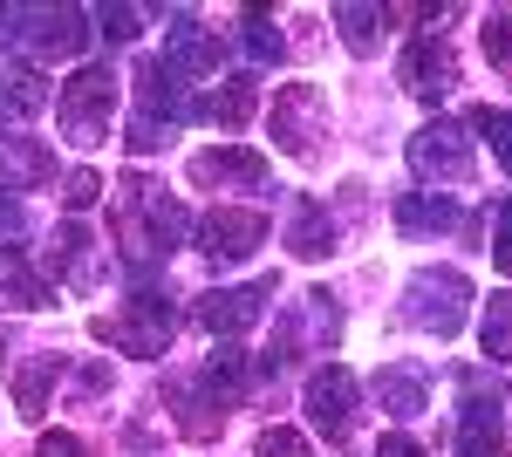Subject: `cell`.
<instances>
[{"mask_svg": "<svg viewBox=\"0 0 512 457\" xmlns=\"http://www.w3.org/2000/svg\"><path fill=\"white\" fill-rule=\"evenodd\" d=\"M396 226L403 232H444V226H458V212H451V198H396Z\"/></svg>", "mask_w": 512, "mask_h": 457, "instance_id": "cell-19", "label": "cell"}, {"mask_svg": "<svg viewBox=\"0 0 512 457\" xmlns=\"http://www.w3.org/2000/svg\"><path fill=\"white\" fill-rule=\"evenodd\" d=\"M253 457H308V437H301V430H287V423H274V430H260Z\"/></svg>", "mask_w": 512, "mask_h": 457, "instance_id": "cell-25", "label": "cell"}, {"mask_svg": "<svg viewBox=\"0 0 512 457\" xmlns=\"http://www.w3.org/2000/svg\"><path fill=\"white\" fill-rule=\"evenodd\" d=\"M137 103H144L137 116H151V123H158V110L171 116L178 110V76H171L164 62H144V69H137Z\"/></svg>", "mask_w": 512, "mask_h": 457, "instance_id": "cell-18", "label": "cell"}, {"mask_svg": "<svg viewBox=\"0 0 512 457\" xmlns=\"http://www.w3.org/2000/svg\"><path fill=\"white\" fill-rule=\"evenodd\" d=\"M260 301H274V280H260V287H219V294L198 301V328H212V335H239V328L260 321Z\"/></svg>", "mask_w": 512, "mask_h": 457, "instance_id": "cell-9", "label": "cell"}, {"mask_svg": "<svg viewBox=\"0 0 512 457\" xmlns=\"http://www.w3.org/2000/svg\"><path fill=\"white\" fill-rule=\"evenodd\" d=\"M192 110L205 116V123H219V130H239V123L253 116V82H246V76H233L226 89H212V96H198Z\"/></svg>", "mask_w": 512, "mask_h": 457, "instance_id": "cell-15", "label": "cell"}, {"mask_svg": "<svg viewBox=\"0 0 512 457\" xmlns=\"http://www.w3.org/2000/svg\"><path fill=\"white\" fill-rule=\"evenodd\" d=\"M96 21H103V35H110V41H130V35H137V14H130V7H103Z\"/></svg>", "mask_w": 512, "mask_h": 457, "instance_id": "cell-30", "label": "cell"}, {"mask_svg": "<svg viewBox=\"0 0 512 457\" xmlns=\"http://www.w3.org/2000/svg\"><path fill=\"white\" fill-rule=\"evenodd\" d=\"M62 376V362L55 355H41V362H28L21 376H14V403H21V417H41V403H48V382Z\"/></svg>", "mask_w": 512, "mask_h": 457, "instance_id": "cell-20", "label": "cell"}, {"mask_svg": "<svg viewBox=\"0 0 512 457\" xmlns=\"http://www.w3.org/2000/svg\"><path fill=\"white\" fill-rule=\"evenodd\" d=\"M48 103H55V89H48L35 69H7V76H0V110L35 116V110H48Z\"/></svg>", "mask_w": 512, "mask_h": 457, "instance_id": "cell-17", "label": "cell"}, {"mask_svg": "<svg viewBox=\"0 0 512 457\" xmlns=\"http://www.w3.org/2000/svg\"><path fill=\"white\" fill-rule=\"evenodd\" d=\"M465 301H472L465 273H417V280H410V321L431 328V335H458Z\"/></svg>", "mask_w": 512, "mask_h": 457, "instance_id": "cell-4", "label": "cell"}, {"mask_svg": "<svg viewBox=\"0 0 512 457\" xmlns=\"http://www.w3.org/2000/svg\"><path fill=\"white\" fill-rule=\"evenodd\" d=\"M192 185H246V191H260V185H267V157L246 151V144L198 151V157H192Z\"/></svg>", "mask_w": 512, "mask_h": 457, "instance_id": "cell-11", "label": "cell"}, {"mask_svg": "<svg viewBox=\"0 0 512 457\" xmlns=\"http://www.w3.org/2000/svg\"><path fill=\"white\" fill-rule=\"evenodd\" d=\"M158 62L171 69V76H178V69H219V41L205 35L192 14H178V28H171V48H164Z\"/></svg>", "mask_w": 512, "mask_h": 457, "instance_id": "cell-13", "label": "cell"}, {"mask_svg": "<svg viewBox=\"0 0 512 457\" xmlns=\"http://www.w3.org/2000/svg\"><path fill=\"white\" fill-rule=\"evenodd\" d=\"M21 226V212H14V205H0V232H14Z\"/></svg>", "mask_w": 512, "mask_h": 457, "instance_id": "cell-34", "label": "cell"}, {"mask_svg": "<svg viewBox=\"0 0 512 457\" xmlns=\"http://www.w3.org/2000/svg\"><path fill=\"white\" fill-rule=\"evenodd\" d=\"M396 82L410 89V96H424V103H437L451 82H458V62H451V41L444 35H424L403 48V62H396Z\"/></svg>", "mask_w": 512, "mask_h": 457, "instance_id": "cell-6", "label": "cell"}, {"mask_svg": "<svg viewBox=\"0 0 512 457\" xmlns=\"http://www.w3.org/2000/svg\"><path fill=\"white\" fill-rule=\"evenodd\" d=\"M410 164H417L424 178L465 185V178H472V137H465L458 123H424V130L410 137Z\"/></svg>", "mask_w": 512, "mask_h": 457, "instance_id": "cell-5", "label": "cell"}, {"mask_svg": "<svg viewBox=\"0 0 512 457\" xmlns=\"http://www.w3.org/2000/svg\"><path fill=\"white\" fill-rule=\"evenodd\" d=\"M35 457H96V451L82 444L76 430H48V437H41V451H35Z\"/></svg>", "mask_w": 512, "mask_h": 457, "instance_id": "cell-28", "label": "cell"}, {"mask_svg": "<svg viewBox=\"0 0 512 457\" xmlns=\"http://www.w3.org/2000/svg\"><path fill=\"white\" fill-rule=\"evenodd\" d=\"M198 239H205L212 260H246V253L267 239V212H253V205H219V212L198 226Z\"/></svg>", "mask_w": 512, "mask_h": 457, "instance_id": "cell-7", "label": "cell"}, {"mask_svg": "<svg viewBox=\"0 0 512 457\" xmlns=\"http://www.w3.org/2000/svg\"><path fill=\"white\" fill-rule=\"evenodd\" d=\"M472 123L485 130V137H492V151H499V164L512 171V110H478Z\"/></svg>", "mask_w": 512, "mask_h": 457, "instance_id": "cell-26", "label": "cell"}, {"mask_svg": "<svg viewBox=\"0 0 512 457\" xmlns=\"http://www.w3.org/2000/svg\"><path fill=\"white\" fill-rule=\"evenodd\" d=\"M308 417H315V430H328V437H349V423H355V376L342 369V362H328V369L308 382Z\"/></svg>", "mask_w": 512, "mask_h": 457, "instance_id": "cell-8", "label": "cell"}, {"mask_svg": "<svg viewBox=\"0 0 512 457\" xmlns=\"http://www.w3.org/2000/svg\"><path fill=\"white\" fill-rule=\"evenodd\" d=\"M335 21H349V48H369V21H383V7H335Z\"/></svg>", "mask_w": 512, "mask_h": 457, "instance_id": "cell-27", "label": "cell"}, {"mask_svg": "<svg viewBox=\"0 0 512 457\" xmlns=\"http://www.w3.org/2000/svg\"><path fill=\"white\" fill-rule=\"evenodd\" d=\"M485 55H492L499 76H512V7H499V14L485 21Z\"/></svg>", "mask_w": 512, "mask_h": 457, "instance_id": "cell-23", "label": "cell"}, {"mask_svg": "<svg viewBox=\"0 0 512 457\" xmlns=\"http://www.w3.org/2000/svg\"><path fill=\"white\" fill-rule=\"evenodd\" d=\"M492 260H499V267L512 273V198L499 205V239H492Z\"/></svg>", "mask_w": 512, "mask_h": 457, "instance_id": "cell-32", "label": "cell"}, {"mask_svg": "<svg viewBox=\"0 0 512 457\" xmlns=\"http://www.w3.org/2000/svg\"><path fill=\"white\" fill-rule=\"evenodd\" d=\"M246 21H253V28H246V48H253L260 62H280V35L267 28V21H260V14H246Z\"/></svg>", "mask_w": 512, "mask_h": 457, "instance_id": "cell-29", "label": "cell"}, {"mask_svg": "<svg viewBox=\"0 0 512 457\" xmlns=\"http://www.w3.org/2000/svg\"><path fill=\"white\" fill-rule=\"evenodd\" d=\"M110 110H117V76L110 69H76L55 96V116L69 130V144H103L110 137Z\"/></svg>", "mask_w": 512, "mask_h": 457, "instance_id": "cell-1", "label": "cell"}, {"mask_svg": "<svg viewBox=\"0 0 512 457\" xmlns=\"http://www.w3.org/2000/svg\"><path fill=\"white\" fill-rule=\"evenodd\" d=\"M451 457H506V430H499V396L465 389V417H458V451Z\"/></svg>", "mask_w": 512, "mask_h": 457, "instance_id": "cell-10", "label": "cell"}, {"mask_svg": "<svg viewBox=\"0 0 512 457\" xmlns=\"http://www.w3.org/2000/svg\"><path fill=\"white\" fill-rule=\"evenodd\" d=\"M96 342L123 348V355H164V342H171V301H158V294L123 301L117 314L96 321Z\"/></svg>", "mask_w": 512, "mask_h": 457, "instance_id": "cell-2", "label": "cell"}, {"mask_svg": "<svg viewBox=\"0 0 512 457\" xmlns=\"http://www.w3.org/2000/svg\"><path fill=\"white\" fill-rule=\"evenodd\" d=\"M376 396L390 403V417H417L431 396H424V376H410V369H390V376H376Z\"/></svg>", "mask_w": 512, "mask_h": 457, "instance_id": "cell-21", "label": "cell"}, {"mask_svg": "<svg viewBox=\"0 0 512 457\" xmlns=\"http://www.w3.org/2000/svg\"><path fill=\"white\" fill-rule=\"evenodd\" d=\"M21 14L35 21V28H28V41H35L41 55H76V48H82V35H89L76 7H21Z\"/></svg>", "mask_w": 512, "mask_h": 457, "instance_id": "cell-12", "label": "cell"}, {"mask_svg": "<svg viewBox=\"0 0 512 457\" xmlns=\"http://www.w3.org/2000/svg\"><path fill=\"white\" fill-rule=\"evenodd\" d=\"M287 246H294L301 260H321V253L335 246V226H328V205H315V198H308V205L294 212V226H287Z\"/></svg>", "mask_w": 512, "mask_h": 457, "instance_id": "cell-16", "label": "cell"}, {"mask_svg": "<svg viewBox=\"0 0 512 457\" xmlns=\"http://www.w3.org/2000/svg\"><path fill=\"white\" fill-rule=\"evenodd\" d=\"M0 307H48V280L21 253H0Z\"/></svg>", "mask_w": 512, "mask_h": 457, "instance_id": "cell-14", "label": "cell"}, {"mask_svg": "<svg viewBox=\"0 0 512 457\" xmlns=\"http://www.w3.org/2000/svg\"><path fill=\"white\" fill-rule=\"evenodd\" d=\"M321 123H328V103H321L315 82H287V89L274 96V137H280L287 157H315Z\"/></svg>", "mask_w": 512, "mask_h": 457, "instance_id": "cell-3", "label": "cell"}, {"mask_svg": "<svg viewBox=\"0 0 512 457\" xmlns=\"http://www.w3.org/2000/svg\"><path fill=\"white\" fill-rule=\"evenodd\" d=\"M55 260H62V273H69V280H89V232H82V226H62Z\"/></svg>", "mask_w": 512, "mask_h": 457, "instance_id": "cell-24", "label": "cell"}, {"mask_svg": "<svg viewBox=\"0 0 512 457\" xmlns=\"http://www.w3.org/2000/svg\"><path fill=\"white\" fill-rule=\"evenodd\" d=\"M96 191H103V178H96V171H76V178H69V191H62V198H69V205H96Z\"/></svg>", "mask_w": 512, "mask_h": 457, "instance_id": "cell-31", "label": "cell"}, {"mask_svg": "<svg viewBox=\"0 0 512 457\" xmlns=\"http://www.w3.org/2000/svg\"><path fill=\"white\" fill-rule=\"evenodd\" d=\"M376 457H424V451H417L410 437H383V444H376Z\"/></svg>", "mask_w": 512, "mask_h": 457, "instance_id": "cell-33", "label": "cell"}, {"mask_svg": "<svg viewBox=\"0 0 512 457\" xmlns=\"http://www.w3.org/2000/svg\"><path fill=\"white\" fill-rule=\"evenodd\" d=\"M478 335H485V355L492 362H512V294H492L485 301V328Z\"/></svg>", "mask_w": 512, "mask_h": 457, "instance_id": "cell-22", "label": "cell"}]
</instances>
